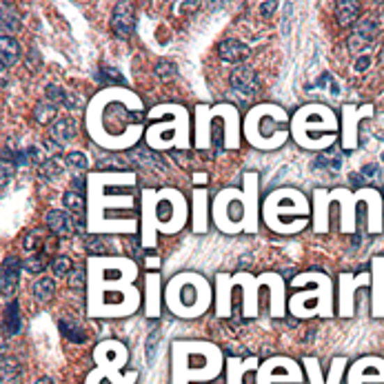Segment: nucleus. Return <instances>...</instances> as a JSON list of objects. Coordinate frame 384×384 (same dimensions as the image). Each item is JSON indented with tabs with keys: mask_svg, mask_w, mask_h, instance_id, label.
I'll return each mask as SVG.
<instances>
[{
	"mask_svg": "<svg viewBox=\"0 0 384 384\" xmlns=\"http://www.w3.org/2000/svg\"><path fill=\"white\" fill-rule=\"evenodd\" d=\"M147 107L127 87H105L85 107V129L105 151H129L145 138Z\"/></svg>",
	"mask_w": 384,
	"mask_h": 384,
	"instance_id": "1",
	"label": "nucleus"
},
{
	"mask_svg": "<svg viewBox=\"0 0 384 384\" xmlns=\"http://www.w3.org/2000/svg\"><path fill=\"white\" fill-rule=\"evenodd\" d=\"M134 171H91L87 174V233L89 236H134L140 226L136 209L140 200L134 189Z\"/></svg>",
	"mask_w": 384,
	"mask_h": 384,
	"instance_id": "2",
	"label": "nucleus"
},
{
	"mask_svg": "<svg viewBox=\"0 0 384 384\" xmlns=\"http://www.w3.org/2000/svg\"><path fill=\"white\" fill-rule=\"evenodd\" d=\"M138 265L127 256H89L87 260V316L120 320L142 307L136 286Z\"/></svg>",
	"mask_w": 384,
	"mask_h": 384,
	"instance_id": "3",
	"label": "nucleus"
},
{
	"mask_svg": "<svg viewBox=\"0 0 384 384\" xmlns=\"http://www.w3.org/2000/svg\"><path fill=\"white\" fill-rule=\"evenodd\" d=\"M211 220L224 236H254L262 222L260 176L256 171L243 174V187H224L211 200Z\"/></svg>",
	"mask_w": 384,
	"mask_h": 384,
	"instance_id": "4",
	"label": "nucleus"
},
{
	"mask_svg": "<svg viewBox=\"0 0 384 384\" xmlns=\"http://www.w3.org/2000/svg\"><path fill=\"white\" fill-rule=\"evenodd\" d=\"M191 220V205L176 187L142 189L140 194V243L158 247L160 236H178Z\"/></svg>",
	"mask_w": 384,
	"mask_h": 384,
	"instance_id": "5",
	"label": "nucleus"
},
{
	"mask_svg": "<svg viewBox=\"0 0 384 384\" xmlns=\"http://www.w3.org/2000/svg\"><path fill=\"white\" fill-rule=\"evenodd\" d=\"M215 142L224 149H240L243 123L240 112L231 102L198 105L194 112V147L207 151Z\"/></svg>",
	"mask_w": 384,
	"mask_h": 384,
	"instance_id": "6",
	"label": "nucleus"
},
{
	"mask_svg": "<svg viewBox=\"0 0 384 384\" xmlns=\"http://www.w3.org/2000/svg\"><path fill=\"white\" fill-rule=\"evenodd\" d=\"M311 200L295 187H280L262 200V222L275 236H298L311 224Z\"/></svg>",
	"mask_w": 384,
	"mask_h": 384,
	"instance_id": "7",
	"label": "nucleus"
},
{
	"mask_svg": "<svg viewBox=\"0 0 384 384\" xmlns=\"http://www.w3.org/2000/svg\"><path fill=\"white\" fill-rule=\"evenodd\" d=\"M149 127L145 131V142L151 151H187L194 147V127L191 116L183 105L160 102L149 109Z\"/></svg>",
	"mask_w": 384,
	"mask_h": 384,
	"instance_id": "8",
	"label": "nucleus"
},
{
	"mask_svg": "<svg viewBox=\"0 0 384 384\" xmlns=\"http://www.w3.org/2000/svg\"><path fill=\"white\" fill-rule=\"evenodd\" d=\"M243 138L258 151H275L291 140V114L282 105L260 102L243 118Z\"/></svg>",
	"mask_w": 384,
	"mask_h": 384,
	"instance_id": "9",
	"label": "nucleus"
},
{
	"mask_svg": "<svg viewBox=\"0 0 384 384\" xmlns=\"http://www.w3.org/2000/svg\"><path fill=\"white\" fill-rule=\"evenodd\" d=\"M338 116L322 102H309L291 116V138L298 147L307 151L331 149L338 140Z\"/></svg>",
	"mask_w": 384,
	"mask_h": 384,
	"instance_id": "10",
	"label": "nucleus"
},
{
	"mask_svg": "<svg viewBox=\"0 0 384 384\" xmlns=\"http://www.w3.org/2000/svg\"><path fill=\"white\" fill-rule=\"evenodd\" d=\"M164 305L176 318L196 320L205 316L215 300V289L202 273L183 271L176 273L164 286Z\"/></svg>",
	"mask_w": 384,
	"mask_h": 384,
	"instance_id": "11",
	"label": "nucleus"
},
{
	"mask_svg": "<svg viewBox=\"0 0 384 384\" xmlns=\"http://www.w3.org/2000/svg\"><path fill=\"white\" fill-rule=\"evenodd\" d=\"M298 291L286 302L289 314L298 320L333 316V282L322 271H302L291 280Z\"/></svg>",
	"mask_w": 384,
	"mask_h": 384,
	"instance_id": "12",
	"label": "nucleus"
},
{
	"mask_svg": "<svg viewBox=\"0 0 384 384\" xmlns=\"http://www.w3.org/2000/svg\"><path fill=\"white\" fill-rule=\"evenodd\" d=\"M278 271H265L260 275H254L249 271H238V273H215V314L218 318H229L226 314V302H229L231 293L243 295V318L251 320L258 318L260 314V291L267 289L271 280L275 278Z\"/></svg>",
	"mask_w": 384,
	"mask_h": 384,
	"instance_id": "13",
	"label": "nucleus"
},
{
	"mask_svg": "<svg viewBox=\"0 0 384 384\" xmlns=\"http://www.w3.org/2000/svg\"><path fill=\"white\" fill-rule=\"evenodd\" d=\"M222 371V351L211 342H174V384L213 380Z\"/></svg>",
	"mask_w": 384,
	"mask_h": 384,
	"instance_id": "14",
	"label": "nucleus"
},
{
	"mask_svg": "<svg viewBox=\"0 0 384 384\" xmlns=\"http://www.w3.org/2000/svg\"><path fill=\"white\" fill-rule=\"evenodd\" d=\"M95 364L98 369L89 376L87 384H123L120 380V371L127 364V349L123 342L118 340H107L95 346L93 351Z\"/></svg>",
	"mask_w": 384,
	"mask_h": 384,
	"instance_id": "15",
	"label": "nucleus"
},
{
	"mask_svg": "<svg viewBox=\"0 0 384 384\" xmlns=\"http://www.w3.org/2000/svg\"><path fill=\"white\" fill-rule=\"evenodd\" d=\"M258 384H302V369L291 358H269L258 371Z\"/></svg>",
	"mask_w": 384,
	"mask_h": 384,
	"instance_id": "16",
	"label": "nucleus"
},
{
	"mask_svg": "<svg viewBox=\"0 0 384 384\" xmlns=\"http://www.w3.org/2000/svg\"><path fill=\"white\" fill-rule=\"evenodd\" d=\"M211 220V200L207 187H198L191 198V229L194 233H207Z\"/></svg>",
	"mask_w": 384,
	"mask_h": 384,
	"instance_id": "17",
	"label": "nucleus"
},
{
	"mask_svg": "<svg viewBox=\"0 0 384 384\" xmlns=\"http://www.w3.org/2000/svg\"><path fill=\"white\" fill-rule=\"evenodd\" d=\"M371 116V107H353L346 105L342 109V147L344 149H355L358 145V123L360 118H369Z\"/></svg>",
	"mask_w": 384,
	"mask_h": 384,
	"instance_id": "18",
	"label": "nucleus"
},
{
	"mask_svg": "<svg viewBox=\"0 0 384 384\" xmlns=\"http://www.w3.org/2000/svg\"><path fill=\"white\" fill-rule=\"evenodd\" d=\"M351 384H384V362L378 358L360 360L351 371Z\"/></svg>",
	"mask_w": 384,
	"mask_h": 384,
	"instance_id": "19",
	"label": "nucleus"
},
{
	"mask_svg": "<svg viewBox=\"0 0 384 384\" xmlns=\"http://www.w3.org/2000/svg\"><path fill=\"white\" fill-rule=\"evenodd\" d=\"M369 282V275H353L342 273L340 275V316L342 318H351L353 316V305H355V289Z\"/></svg>",
	"mask_w": 384,
	"mask_h": 384,
	"instance_id": "20",
	"label": "nucleus"
},
{
	"mask_svg": "<svg viewBox=\"0 0 384 384\" xmlns=\"http://www.w3.org/2000/svg\"><path fill=\"white\" fill-rule=\"evenodd\" d=\"M160 273L158 271H147L145 275V314L147 318H160Z\"/></svg>",
	"mask_w": 384,
	"mask_h": 384,
	"instance_id": "21",
	"label": "nucleus"
},
{
	"mask_svg": "<svg viewBox=\"0 0 384 384\" xmlns=\"http://www.w3.org/2000/svg\"><path fill=\"white\" fill-rule=\"evenodd\" d=\"M231 87H233V91L238 95L243 93L245 98H251V95L258 91V76H256V71L251 69L249 65H238L233 69V74H231Z\"/></svg>",
	"mask_w": 384,
	"mask_h": 384,
	"instance_id": "22",
	"label": "nucleus"
},
{
	"mask_svg": "<svg viewBox=\"0 0 384 384\" xmlns=\"http://www.w3.org/2000/svg\"><path fill=\"white\" fill-rule=\"evenodd\" d=\"M374 271H371V286H374V316H384V258H374Z\"/></svg>",
	"mask_w": 384,
	"mask_h": 384,
	"instance_id": "23",
	"label": "nucleus"
},
{
	"mask_svg": "<svg viewBox=\"0 0 384 384\" xmlns=\"http://www.w3.org/2000/svg\"><path fill=\"white\" fill-rule=\"evenodd\" d=\"M134 22H136L134 7H131L129 3H118L114 9V16H112V27H114L116 36H120V38H129L131 31H134Z\"/></svg>",
	"mask_w": 384,
	"mask_h": 384,
	"instance_id": "24",
	"label": "nucleus"
},
{
	"mask_svg": "<svg viewBox=\"0 0 384 384\" xmlns=\"http://www.w3.org/2000/svg\"><path fill=\"white\" fill-rule=\"evenodd\" d=\"M45 222H47V226H49L56 236H63V238L74 236V231H76V222H74V218H71V213L63 211V209L47 211Z\"/></svg>",
	"mask_w": 384,
	"mask_h": 384,
	"instance_id": "25",
	"label": "nucleus"
},
{
	"mask_svg": "<svg viewBox=\"0 0 384 384\" xmlns=\"http://www.w3.org/2000/svg\"><path fill=\"white\" fill-rule=\"evenodd\" d=\"M20 260L16 256H7L3 260V295H11L16 291L18 284V273H20Z\"/></svg>",
	"mask_w": 384,
	"mask_h": 384,
	"instance_id": "26",
	"label": "nucleus"
},
{
	"mask_svg": "<svg viewBox=\"0 0 384 384\" xmlns=\"http://www.w3.org/2000/svg\"><path fill=\"white\" fill-rule=\"evenodd\" d=\"M376 31H378V27H376L374 20H362V22H360V25L353 29V36H351V49L358 52L360 47L374 43Z\"/></svg>",
	"mask_w": 384,
	"mask_h": 384,
	"instance_id": "27",
	"label": "nucleus"
},
{
	"mask_svg": "<svg viewBox=\"0 0 384 384\" xmlns=\"http://www.w3.org/2000/svg\"><path fill=\"white\" fill-rule=\"evenodd\" d=\"M0 56H3V67H14L20 58V45L14 36H3L0 38Z\"/></svg>",
	"mask_w": 384,
	"mask_h": 384,
	"instance_id": "28",
	"label": "nucleus"
},
{
	"mask_svg": "<svg viewBox=\"0 0 384 384\" xmlns=\"http://www.w3.org/2000/svg\"><path fill=\"white\" fill-rule=\"evenodd\" d=\"M335 16H338V22L344 27H349L355 22L358 14H360V3L358 0H340V3H335Z\"/></svg>",
	"mask_w": 384,
	"mask_h": 384,
	"instance_id": "29",
	"label": "nucleus"
},
{
	"mask_svg": "<svg viewBox=\"0 0 384 384\" xmlns=\"http://www.w3.org/2000/svg\"><path fill=\"white\" fill-rule=\"evenodd\" d=\"M218 54L224 63H240L247 56V47L238 40H222L218 47Z\"/></svg>",
	"mask_w": 384,
	"mask_h": 384,
	"instance_id": "30",
	"label": "nucleus"
},
{
	"mask_svg": "<svg viewBox=\"0 0 384 384\" xmlns=\"http://www.w3.org/2000/svg\"><path fill=\"white\" fill-rule=\"evenodd\" d=\"M76 136V123L71 118H63L52 127V138L56 145H67V142Z\"/></svg>",
	"mask_w": 384,
	"mask_h": 384,
	"instance_id": "31",
	"label": "nucleus"
},
{
	"mask_svg": "<svg viewBox=\"0 0 384 384\" xmlns=\"http://www.w3.org/2000/svg\"><path fill=\"white\" fill-rule=\"evenodd\" d=\"M22 329V318H20V307L18 302H9L5 309V333L16 335Z\"/></svg>",
	"mask_w": 384,
	"mask_h": 384,
	"instance_id": "32",
	"label": "nucleus"
},
{
	"mask_svg": "<svg viewBox=\"0 0 384 384\" xmlns=\"http://www.w3.org/2000/svg\"><path fill=\"white\" fill-rule=\"evenodd\" d=\"M60 333H63L69 342H76V344H82L87 340V333L82 331V327L78 325V322L60 320Z\"/></svg>",
	"mask_w": 384,
	"mask_h": 384,
	"instance_id": "33",
	"label": "nucleus"
},
{
	"mask_svg": "<svg viewBox=\"0 0 384 384\" xmlns=\"http://www.w3.org/2000/svg\"><path fill=\"white\" fill-rule=\"evenodd\" d=\"M258 364V360L249 358L243 360V367H240V360H229V384H243V374L249 369H254Z\"/></svg>",
	"mask_w": 384,
	"mask_h": 384,
	"instance_id": "34",
	"label": "nucleus"
},
{
	"mask_svg": "<svg viewBox=\"0 0 384 384\" xmlns=\"http://www.w3.org/2000/svg\"><path fill=\"white\" fill-rule=\"evenodd\" d=\"M54 293H56V284H54V280L52 278H40V280H36V284H33V295H36V300L38 302H49V300L54 298Z\"/></svg>",
	"mask_w": 384,
	"mask_h": 384,
	"instance_id": "35",
	"label": "nucleus"
},
{
	"mask_svg": "<svg viewBox=\"0 0 384 384\" xmlns=\"http://www.w3.org/2000/svg\"><path fill=\"white\" fill-rule=\"evenodd\" d=\"M131 160L142 164V167H155V169H162V162L155 158V151H151L149 147H140V149H134V153H131Z\"/></svg>",
	"mask_w": 384,
	"mask_h": 384,
	"instance_id": "36",
	"label": "nucleus"
},
{
	"mask_svg": "<svg viewBox=\"0 0 384 384\" xmlns=\"http://www.w3.org/2000/svg\"><path fill=\"white\" fill-rule=\"evenodd\" d=\"M3 36H11L18 29V16L14 7H9V3H3Z\"/></svg>",
	"mask_w": 384,
	"mask_h": 384,
	"instance_id": "37",
	"label": "nucleus"
},
{
	"mask_svg": "<svg viewBox=\"0 0 384 384\" xmlns=\"http://www.w3.org/2000/svg\"><path fill=\"white\" fill-rule=\"evenodd\" d=\"M20 378V367L14 358H3V384H16Z\"/></svg>",
	"mask_w": 384,
	"mask_h": 384,
	"instance_id": "38",
	"label": "nucleus"
},
{
	"mask_svg": "<svg viewBox=\"0 0 384 384\" xmlns=\"http://www.w3.org/2000/svg\"><path fill=\"white\" fill-rule=\"evenodd\" d=\"M52 271L58 278H69V275L74 273V265H71V260L67 256H58L52 262Z\"/></svg>",
	"mask_w": 384,
	"mask_h": 384,
	"instance_id": "39",
	"label": "nucleus"
},
{
	"mask_svg": "<svg viewBox=\"0 0 384 384\" xmlns=\"http://www.w3.org/2000/svg\"><path fill=\"white\" fill-rule=\"evenodd\" d=\"M63 200H65V207L69 211H76V213L82 209L87 211V198H82V194H78V191H67Z\"/></svg>",
	"mask_w": 384,
	"mask_h": 384,
	"instance_id": "40",
	"label": "nucleus"
},
{
	"mask_svg": "<svg viewBox=\"0 0 384 384\" xmlns=\"http://www.w3.org/2000/svg\"><path fill=\"white\" fill-rule=\"evenodd\" d=\"M40 174H43V178H47V180H56L60 174H63V160H60V158H52V160L43 162Z\"/></svg>",
	"mask_w": 384,
	"mask_h": 384,
	"instance_id": "41",
	"label": "nucleus"
},
{
	"mask_svg": "<svg viewBox=\"0 0 384 384\" xmlns=\"http://www.w3.org/2000/svg\"><path fill=\"white\" fill-rule=\"evenodd\" d=\"M65 162L71 167V169H76V171H87V169H89L87 155L82 153V151H71V153H67Z\"/></svg>",
	"mask_w": 384,
	"mask_h": 384,
	"instance_id": "42",
	"label": "nucleus"
},
{
	"mask_svg": "<svg viewBox=\"0 0 384 384\" xmlns=\"http://www.w3.org/2000/svg\"><path fill=\"white\" fill-rule=\"evenodd\" d=\"M33 116L40 125H47V123H52V118L56 116V107L52 102H40L38 107H36Z\"/></svg>",
	"mask_w": 384,
	"mask_h": 384,
	"instance_id": "43",
	"label": "nucleus"
},
{
	"mask_svg": "<svg viewBox=\"0 0 384 384\" xmlns=\"http://www.w3.org/2000/svg\"><path fill=\"white\" fill-rule=\"evenodd\" d=\"M45 262H47V258L45 256H40V254H31L25 262H22V269H25L27 273H40V271H45Z\"/></svg>",
	"mask_w": 384,
	"mask_h": 384,
	"instance_id": "44",
	"label": "nucleus"
},
{
	"mask_svg": "<svg viewBox=\"0 0 384 384\" xmlns=\"http://www.w3.org/2000/svg\"><path fill=\"white\" fill-rule=\"evenodd\" d=\"M87 249H89V254H93V256H109L107 254V247H105L100 236H87Z\"/></svg>",
	"mask_w": 384,
	"mask_h": 384,
	"instance_id": "45",
	"label": "nucleus"
},
{
	"mask_svg": "<svg viewBox=\"0 0 384 384\" xmlns=\"http://www.w3.org/2000/svg\"><path fill=\"white\" fill-rule=\"evenodd\" d=\"M45 238H47V236H43L40 229H36V231H31L25 240H22V247H25L27 251H36V249H38V247L45 243Z\"/></svg>",
	"mask_w": 384,
	"mask_h": 384,
	"instance_id": "46",
	"label": "nucleus"
},
{
	"mask_svg": "<svg viewBox=\"0 0 384 384\" xmlns=\"http://www.w3.org/2000/svg\"><path fill=\"white\" fill-rule=\"evenodd\" d=\"M98 80H102V82H112V87H118L116 82H120V74L116 69H112V67H102L100 71H98Z\"/></svg>",
	"mask_w": 384,
	"mask_h": 384,
	"instance_id": "47",
	"label": "nucleus"
},
{
	"mask_svg": "<svg viewBox=\"0 0 384 384\" xmlns=\"http://www.w3.org/2000/svg\"><path fill=\"white\" fill-rule=\"evenodd\" d=\"M69 282H71V286H74V289H76L78 284L87 282V271H74V273L69 275Z\"/></svg>",
	"mask_w": 384,
	"mask_h": 384,
	"instance_id": "48",
	"label": "nucleus"
},
{
	"mask_svg": "<svg viewBox=\"0 0 384 384\" xmlns=\"http://www.w3.org/2000/svg\"><path fill=\"white\" fill-rule=\"evenodd\" d=\"M11 160H7V158H3V189L7 187V183H9V178H11Z\"/></svg>",
	"mask_w": 384,
	"mask_h": 384,
	"instance_id": "49",
	"label": "nucleus"
},
{
	"mask_svg": "<svg viewBox=\"0 0 384 384\" xmlns=\"http://www.w3.org/2000/svg\"><path fill=\"white\" fill-rule=\"evenodd\" d=\"M174 74H176V69H174L171 65H167V63L158 65V76H160V78H171Z\"/></svg>",
	"mask_w": 384,
	"mask_h": 384,
	"instance_id": "50",
	"label": "nucleus"
},
{
	"mask_svg": "<svg viewBox=\"0 0 384 384\" xmlns=\"http://www.w3.org/2000/svg\"><path fill=\"white\" fill-rule=\"evenodd\" d=\"M378 174H380L378 164H364V167H362V176H364V178H367V176L374 178V176H378Z\"/></svg>",
	"mask_w": 384,
	"mask_h": 384,
	"instance_id": "51",
	"label": "nucleus"
},
{
	"mask_svg": "<svg viewBox=\"0 0 384 384\" xmlns=\"http://www.w3.org/2000/svg\"><path fill=\"white\" fill-rule=\"evenodd\" d=\"M207 183H209V176H207V174H202V171L194 174V185H198V187H205Z\"/></svg>",
	"mask_w": 384,
	"mask_h": 384,
	"instance_id": "52",
	"label": "nucleus"
},
{
	"mask_svg": "<svg viewBox=\"0 0 384 384\" xmlns=\"http://www.w3.org/2000/svg\"><path fill=\"white\" fill-rule=\"evenodd\" d=\"M65 95H67V93H65L63 89H58V87H49V98H52V100H63Z\"/></svg>",
	"mask_w": 384,
	"mask_h": 384,
	"instance_id": "53",
	"label": "nucleus"
},
{
	"mask_svg": "<svg viewBox=\"0 0 384 384\" xmlns=\"http://www.w3.org/2000/svg\"><path fill=\"white\" fill-rule=\"evenodd\" d=\"M262 14H271V11H275V3H262Z\"/></svg>",
	"mask_w": 384,
	"mask_h": 384,
	"instance_id": "54",
	"label": "nucleus"
},
{
	"mask_svg": "<svg viewBox=\"0 0 384 384\" xmlns=\"http://www.w3.org/2000/svg\"><path fill=\"white\" fill-rule=\"evenodd\" d=\"M36 384H54V380H49V378H38V380H36Z\"/></svg>",
	"mask_w": 384,
	"mask_h": 384,
	"instance_id": "55",
	"label": "nucleus"
}]
</instances>
